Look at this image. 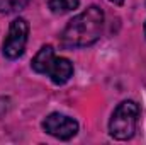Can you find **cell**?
<instances>
[{"instance_id":"obj_1","label":"cell","mask_w":146,"mask_h":145,"mask_svg":"<svg viewBox=\"0 0 146 145\" xmlns=\"http://www.w3.org/2000/svg\"><path fill=\"white\" fill-rule=\"evenodd\" d=\"M104 10L97 5L87 7L83 12L68 21L60 34V43L63 48H87L97 43L104 31Z\"/></svg>"},{"instance_id":"obj_2","label":"cell","mask_w":146,"mask_h":145,"mask_svg":"<svg viewBox=\"0 0 146 145\" xmlns=\"http://www.w3.org/2000/svg\"><path fill=\"white\" fill-rule=\"evenodd\" d=\"M141 116L139 104L133 99L121 101L112 111L109 119V133L115 140H129L138 130V121Z\"/></svg>"},{"instance_id":"obj_3","label":"cell","mask_w":146,"mask_h":145,"mask_svg":"<svg viewBox=\"0 0 146 145\" xmlns=\"http://www.w3.org/2000/svg\"><path fill=\"white\" fill-rule=\"evenodd\" d=\"M29 38V22L24 17H17L9 26V34L3 41L2 53L9 60H15L24 55Z\"/></svg>"},{"instance_id":"obj_4","label":"cell","mask_w":146,"mask_h":145,"mask_svg":"<svg viewBox=\"0 0 146 145\" xmlns=\"http://www.w3.org/2000/svg\"><path fill=\"white\" fill-rule=\"evenodd\" d=\"M42 130L58 140H72L73 137H76L80 125L72 116L61 113H49L42 119Z\"/></svg>"},{"instance_id":"obj_5","label":"cell","mask_w":146,"mask_h":145,"mask_svg":"<svg viewBox=\"0 0 146 145\" xmlns=\"http://www.w3.org/2000/svg\"><path fill=\"white\" fill-rule=\"evenodd\" d=\"M48 77L56 85L66 84L73 77V63L65 56H54V60L48 70Z\"/></svg>"},{"instance_id":"obj_6","label":"cell","mask_w":146,"mask_h":145,"mask_svg":"<svg viewBox=\"0 0 146 145\" xmlns=\"http://www.w3.org/2000/svg\"><path fill=\"white\" fill-rule=\"evenodd\" d=\"M54 48L51 44H44L41 46V50L37 51L31 62V68L36 73H41V75H48V70L54 60Z\"/></svg>"},{"instance_id":"obj_7","label":"cell","mask_w":146,"mask_h":145,"mask_svg":"<svg viewBox=\"0 0 146 145\" xmlns=\"http://www.w3.org/2000/svg\"><path fill=\"white\" fill-rule=\"evenodd\" d=\"M78 5H80V0H49L48 2L49 10L53 14H58V15L72 12L75 9H78Z\"/></svg>"},{"instance_id":"obj_8","label":"cell","mask_w":146,"mask_h":145,"mask_svg":"<svg viewBox=\"0 0 146 145\" xmlns=\"http://www.w3.org/2000/svg\"><path fill=\"white\" fill-rule=\"evenodd\" d=\"M31 0H0V14H15L29 5Z\"/></svg>"},{"instance_id":"obj_9","label":"cell","mask_w":146,"mask_h":145,"mask_svg":"<svg viewBox=\"0 0 146 145\" xmlns=\"http://www.w3.org/2000/svg\"><path fill=\"white\" fill-rule=\"evenodd\" d=\"M109 2L114 5H124V0H109Z\"/></svg>"},{"instance_id":"obj_10","label":"cell","mask_w":146,"mask_h":145,"mask_svg":"<svg viewBox=\"0 0 146 145\" xmlns=\"http://www.w3.org/2000/svg\"><path fill=\"white\" fill-rule=\"evenodd\" d=\"M143 31H145V38H146V22H145V28H143Z\"/></svg>"}]
</instances>
